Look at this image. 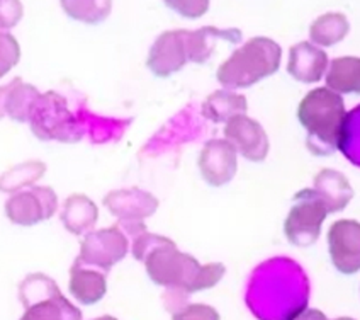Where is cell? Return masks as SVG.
Returning <instances> with one entry per match:
<instances>
[{"instance_id": "obj_25", "label": "cell", "mask_w": 360, "mask_h": 320, "mask_svg": "<svg viewBox=\"0 0 360 320\" xmlns=\"http://www.w3.org/2000/svg\"><path fill=\"white\" fill-rule=\"evenodd\" d=\"M20 59V47L11 32H0V79L9 73Z\"/></svg>"}, {"instance_id": "obj_9", "label": "cell", "mask_w": 360, "mask_h": 320, "mask_svg": "<svg viewBox=\"0 0 360 320\" xmlns=\"http://www.w3.org/2000/svg\"><path fill=\"white\" fill-rule=\"evenodd\" d=\"M224 137L228 143L235 147L236 152H240L250 162H262L267 159L270 142L259 121L245 114L231 118L230 121H226Z\"/></svg>"}, {"instance_id": "obj_17", "label": "cell", "mask_w": 360, "mask_h": 320, "mask_svg": "<svg viewBox=\"0 0 360 320\" xmlns=\"http://www.w3.org/2000/svg\"><path fill=\"white\" fill-rule=\"evenodd\" d=\"M70 293L79 300L82 305H94L104 298L108 291V281L99 271L85 269L84 266L75 261L70 269V283H68Z\"/></svg>"}, {"instance_id": "obj_23", "label": "cell", "mask_w": 360, "mask_h": 320, "mask_svg": "<svg viewBox=\"0 0 360 320\" xmlns=\"http://www.w3.org/2000/svg\"><path fill=\"white\" fill-rule=\"evenodd\" d=\"M46 172V166L38 160H31V162H24L20 166L12 167L4 176H0V191H15L22 186H30L36 180L43 178Z\"/></svg>"}, {"instance_id": "obj_22", "label": "cell", "mask_w": 360, "mask_h": 320, "mask_svg": "<svg viewBox=\"0 0 360 320\" xmlns=\"http://www.w3.org/2000/svg\"><path fill=\"white\" fill-rule=\"evenodd\" d=\"M349 19L340 12L323 14L311 24L309 38L318 47H333L349 35Z\"/></svg>"}, {"instance_id": "obj_29", "label": "cell", "mask_w": 360, "mask_h": 320, "mask_svg": "<svg viewBox=\"0 0 360 320\" xmlns=\"http://www.w3.org/2000/svg\"><path fill=\"white\" fill-rule=\"evenodd\" d=\"M292 320H328L326 315L323 314L321 310L316 309H309V310H302L300 315H296Z\"/></svg>"}, {"instance_id": "obj_11", "label": "cell", "mask_w": 360, "mask_h": 320, "mask_svg": "<svg viewBox=\"0 0 360 320\" xmlns=\"http://www.w3.org/2000/svg\"><path fill=\"white\" fill-rule=\"evenodd\" d=\"M187 63L186 30L165 31L155 39L146 65L157 77H170Z\"/></svg>"}, {"instance_id": "obj_28", "label": "cell", "mask_w": 360, "mask_h": 320, "mask_svg": "<svg viewBox=\"0 0 360 320\" xmlns=\"http://www.w3.org/2000/svg\"><path fill=\"white\" fill-rule=\"evenodd\" d=\"M167 6L180 12L182 16H187V18H199L206 12L210 2L207 0H202V2H165Z\"/></svg>"}, {"instance_id": "obj_5", "label": "cell", "mask_w": 360, "mask_h": 320, "mask_svg": "<svg viewBox=\"0 0 360 320\" xmlns=\"http://www.w3.org/2000/svg\"><path fill=\"white\" fill-rule=\"evenodd\" d=\"M325 204L316 198L313 190H302L294 196V207L290 208L284 223L285 237L290 244L308 247L314 244L321 233V225L325 221Z\"/></svg>"}, {"instance_id": "obj_10", "label": "cell", "mask_w": 360, "mask_h": 320, "mask_svg": "<svg viewBox=\"0 0 360 320\" xmlns=\"http://www.w3.org/2000/svg\"><path fill=\"white\" fill-rule=\"evenodd\" d=\"M199 169L210 186H224L238 171V152L226 140L206 142L199 155Z\"/></svg>"}, {"instance_id": "obj_14", "label": "cell", "mask_w": 360, "mask_h": 320, "mask_svg": "<svg viewBox=\"0 0 360 320\" xmlns=\"http://www.w3.org/2000/svg\"><path fill=\"white\" fill-rule=\"evenodd\" d=\"M313 192L328 213L342 211L354 198V187L342 172L323 169L314 176Z\"/></svg>"}, {"instance_id": "obj_18", "label": "cell", "mask_w": 360, "mask_h": 320, "mask_svg": "<svg viewBox=\"0 0 360 320\" xmlns=\"http://www.w3.org/2000/svg\"><path fill=\"white\" fill-rule=\"evenodd\" d=\"M97 216H99V210L96 203L85 195L68 196L61 211V221L65 228L75 235H82L90 230L96 225Z\"/></svg>"}, {"instance_id": "obj_21", "label": "cell", "mask_w": 360, "mask_h": 320, "mask_svg": "<svg viewBox=\"0 0 360 320\" xmlns=\"http://www.w3.org/2000/svg\"><path fill=\"white\" fill-rule=\"evenodd\" d=\"M41 94L38 89L31 84H24L22 80L14 79L11 84H7V96H6V111L7 116H11L15 121H30V114L32 106L39 99Z\"/></svg>"}, {"instance_id": "obj_31", "label": "cell", "mask_w": 360, "mask_h": 320, "mask_svg": "<svg viewBox=\"0 0 360 320\" xmlns=\"http://www.w3.org/2000/svg\"><path fill=\"white\" fill-rule=\"evenodd\" d=\"M94 320H117L116 317H112V315H102L99 319H94Z\"/></svg>"}, {"instance_id": "obj_7", "label": "cell", "mask_w": 360, "mask_h": 320, "mask_svg": "<svg viewBox=\"0 0 360 320\" xmlns=\"http://www.w3.org/2000/svg\"><path fill=\"white\" fill-rule=\"evenodd\" d=\"M58 208L55 191L51 187L36 186L30 191L11 196L6 203V215L15 225L31 227L39 221L51 219Z\"/></svg>"}, {"instance_id": "obj_4", "label": "cell", "mask_w": 360, "mask_h": 320, "mask_svg": "<svg viewBox=\"0 0 360 320\" xmlns=\"http://www.w3.org/2000/svg\"><path fill=\"white\" fill-rule=\"evenodd\" d=\"M31 130L39 140H58L65 143L79 142L82 130L75 116L68 109L65 97L56 92L41 94L30 114Z\"/></svg>"}, {"instance_id": "obj_8", "label": "cell", "mask_w": 360, "mask_h": 320, "mask_svg": "<svg viewBox=\"0 0 360 320\" xmlns=\"http://www.w3.org/2000/svg\"><path fill=\"white\" fill-rule=\"evenodd\" d=\"M330 257L343 274L360 269V223L357 220H338L328 232Z\"/></svg>"}, {"instance_id": "obj_19", "label": "cell", "mask_w": 360, "mask_h": 320, "mask_svg": "<svg viewBox=\"0 0 360 320\" xmlns=\"http://www.w3.org/2000/svg\"><path fill=\"white\" fill-rule=\"evenodd\" d=\"M247 97L231 90H214L202 104V116L212 123L230 121L231 118L247 113Z\"/></svg>"}, {"instance_id": "obj_2", "label": "cell", "mask_w": 360, "mask_h": 320, "mask_svg": "<svg viewBox=\"0 0 360 320\" xmlns=\"http://www.w3.org/2000/svg\"><path fill=\"white\" fill-rule=\"evenodd\" d=\"M349 113L342 96L326 87L306 94L297 108L300 123L308 131V149L314 155H333L340 142Z\"/></svg>"}, {"instance_id": "obj_13", "label": "cell", "mask_w": 360, "mask_h": 320, "mask_svg": "<svg viewBox=\"0 0 360 320\" xmlns=\"http://www.w3.org/2000/svg\"><path fill=\"white\" fill-rule=\"evenodd\" d=\"M328 67V55L321 48L308 41L294 44L289 51L288 72L296 80L304 84H314L323 77Z\"/></svg>"}, {"instance_id": "obj_6", "label": "cell", "mask_w": 360, "mask_h": 320, "mask_svg": "<svg viewBox=\"0 0 360 320\" xmlns=\"http://www.w3.org/2000/svg\"><path fill=\"white\" fill-rule=\"evenodd\" d=\"M128 254V239L117 227L102 228L92 232L82 242L80 256L77 257L79 264L97 266L109 271Z\"/></svg>"}, {"instance_id": "obj_30", "label": "cell", "mask_w": 360, "mask_h": 320, "mask_svg": "<svg viewBox=\"0 0 360 320\" xmlns=\"http://www.w3.org/2000/svg\"><path fill=\"white\" fill-rule=\"evenodd\" d=\"M6 96H7V85L0 87V118L6 116V111H4V106H6Z\"/></svg>"}, {"instance_id": "obj_24", "label": "cell", "mask_w": 360, "mask_h": 320, "mask_svg": "<svg viewBox=\"0 0 360 320\" xmlns=\"http://www.w3.org/2000/svg\"><path fill=\"white\" fill-rule=\"evenodd\" d=\"M61 7L73 19L97 24L102 23L110 14L112 2H109V0H105V2H67V0H63Z\"/></svg>"}, {"instance_id": "obj_32", "label": "cell", "mask_w": 360, "mask_h": 320, "mask_svg": "<svg viewBox=\"0 0 360 320\" xmlns=\"http://www.w3.org/2000/svg\"><path fill=\"white\" fill-rule=\"evenodd\" d=\"M335 320H355V319H350V317H340V319H335Z\"/></svg>"}, {"instance_id": "obj_20", "label": "cell", "mask_w": 360, "mask_h": 320, "mask_svg": "<svg viewBox=\"0 0 360 320\" xmlns=\"http://www.w3.org/2000/svg\"><path fill=\"white\" fill-rule=\"evenodd\" d=\"M326 89L338 96L360 92V60L357 56L331 60L326 73Z\"/></svg>"}, {"instance_id": "obj_12", "label": "cell", "mask_w": 360, "mask_h": 320, "mask_svg": "<svg viewBox=\"0 0 360 320\" xmlns=\"http://www.w3.org/2000/svg\"><path fill=\"white\" fill-rule=\"evenodd\" d=\"M104 204L120 221H143L157 211L158 199L140 187H129L108 192Z\"/></svg>"}, {"instance_id": "obj_15", "label": "cell", "mask_w": 360, "mask_h": 320, "mask_svg": "<svg viewBox=\"0 0 360 320\" xmlns=\"http://www.w3.org/2000/svg\"><path fill=\"white\" fill-rule=\"evenodd\" d=\"M226 41L230 44H236L241 41L240 30H218L214 26H204L198 31L186 30V47L187 61L194 63H206L216 50L218 41Z\"/></svg>"}, {"instance_id": "obj_26", "label": "cell", "mask_w": 360, "mask_h": 320, "mask_svg": "<svg viewBox=\"0 0 360 320\" xmlns=\"http://www.w3.org/2000/svg\"><path fill=\"white\" fill-rule=\"evenodd\" d=\"M172 320H219V314L218 310L204 303H189L175 312Z\"/></svg>"}, {"instance_id": "obj_1", "label": "cell", "mask_w": 360, "mask_h": 320, "mask_svg": "<svg viewBox=\"0 0 360 320\" xmlns=\"http://www.w3.org/2000/svg\"><path fill=\"white\" fill-rule=\"evenodd\" d=\"M133 256L145 262L151 281L187 295L212 288L226 271L221 262L200 264L191 254L180 252L169 237L146 232L134 239Z\"/></svg>"}, {"instance_id": "obj_16", "label": "cell", "mask_w": 360, "mask_h": 320, "mask_svg": "<svg viewBox=\"0 0 360 320\" xmlns=\"http://www.w3.org/2000/svg\"><path fill=\"white\" fill-rule=\"evenodd\" d=\"M19 320H82V312L60 293L53 281L43 300L26 303V312Z\"/></svg>"}, {"instance_id": "obj_27", "label": "cell", "mask_w": 360, "mask_h": 320, "mask_svg": "<svg viewBox=\"0 0 360 320\" xmlns=\"http://www.w3.org/2000/svg\"><path fill=\"white\" fill-rule=\"evenodd\" d=\"M22 18V4L0 2V27H12Z\"/></svg>"}, {"instance_id": "obj_3", "label": "cell", "mask_w": 360, "mask_h": 320, "mask_svg": "<svg viewBox=\"0 0 360 320\" xmlns=\"http://www.w3.org/2000/svg\"><path fill=\"white\" fill-rule=\"evenodd\" d=\"M282 48L274 39L257 36L219 65L216 77L223 87L245 89L279 70Z\"/></svg>"}]
</instances>
